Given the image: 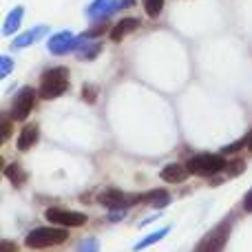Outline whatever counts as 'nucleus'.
<instances>
[{
  "label": "nucleus",
  "mask_w": 252,
  "mask_h": 252,
  "mask_svg": "<svg viewBox=\"0 0 252 252\" xmlns=\"http://www.w3.org/2000/svg\"><path fill=\"white\" fill-rule=\"evenodd\" d=\"M135 4V0H120V9L122 7H133Z\"/></svg>",
  "instance_id": "27"
},
{
  "label": "nucleus",
  "mask_w": 252,
  "mask_h": 252,
  "mask_svg": "<svg viewBox=\"0 0 252 252\" xmlns=\"http://www.w3.org/2000/svg\"><path fill=\"white\" fill-rule=\"evenodd\" d=\"M226 168H228V173H230V175H239L241 170H244V161H241V159H237L235 164L226 166Z\"/></svg>",
  "instance_id": "24"
},
{
  "label": "nucleus",
  "mask_w": 252,
  "mask_h": 252,
  "mask_svg": "<svg viewBox=\"0 0 252 252\" xmlns=\"http://www.w3.org/2000/svg\"><path fill=\"white\" fill-rule=\"evenodd\" d=\"M137 27H139L137 18H124V20H120L118 25L111 29V40H113V42H120V40H124L128 33H133Z\"/></svg>",
  "instance_id": "13"
},
{
  "label": "nucleus",
  "mask_w": 252,
  "mask_h": 252,
  "mask_svg": "<svg viewBox=\"0 0 252 252\" xmlns=\"http://www.w3.org/2000/svg\"><path fill=\"white\" fill-rule=\"evenodd\" d=\"M106 27H109V25H97L95 29H89V31H84V33H82V38H84V40H89V38H97V35L106 33Z\"/></svg>",
  "instance_id": "21"
},
{
  "label": "nucleus",
  "mask_w": 252,
  "mask_h": 252,
  "mask_svg": "<svg viewBox=\"0 0 252 252\" xmlns=\"http://www.w3.org/2000/svg\"><path fill=\"white\" fill-rule=\"evenodd\" d=\"M170 232V228H161V230H157V232H153V235H148V237H144L142 241H137V244L133 246V250L135 252H139V250H146L148 246H155V244H159L161 239H164L166 235Z\"/></svg>",
  "instance_id": "15"
},
{
  "label": "nucleus",
  "mask_w": 252,
  "mask_h": 252,
  "mask_svg": "<svg viewBox=\"0 0 252 252\" xmlns=\"http://www.w3.org/2000/svg\"><path fill=\"white\" fill-rule=\"evenodd\" d=\"M95 87H84L82 89V97H84V102H91V104H93V102H95Z\"/></svg>",
  "instance_id": "23"
},
{
  "label": "nucleus",
  "mask_w": 252,
  "mask_h": 252,
  "mask_svg": "<svg viewBox=\"0 0 252 252\" xmlns=\"http://www.w3.org/2000/svg\"><path fill=\"white\" fill-rule=\"evenodd\" d=\"M22 18H25V7H22V4H18V7H13L11 11H9L7 20H4V25H2V33L4 35L16 33L18 27H20V22H22Z\"/></svg>",
  "instance_id": "14"
},
{
  "label": "nucleus",
  "mask_w": 252,
  "mask_h": 252,
  "mask_svg": "<svg viewBox=\"0 0 252 252\" xmlns=\"http://www.w3.org/2000/svg\"><path fill=\"white\" fill-rule=\"evenodd\" d=\"M13 69V60L9 56H2L0 58V78H7Z\"/></svg>",
  "instance_id": "20"
},
{
  "label": "nucleus",
  "mask_w": 252,
  "mask_h": 252,
  "mask_svg": "<svg viewBox=\"0 0 252 252\" xmlns=\"http://www.w3.org/2000/svg\"><path fill=\"white\" fill-rule=\"evenodd\" d=\"M40 137V128L35 124H27L25 128L18 133V151H29L31 146H35Z\"/></svg>",
  "instance_id": "11"
},
{
  "label": "nucleus",
  "mask_w": 252,
  "mask_h": 252,
  "mask_svg": "<svg viewBox=\"0 0 252 252\" xmlns=\"http://www.w3.org/2000/svg\"><path fill=\"white\" fill-rule=\"evenodd\" d=\"M0 139H2V142H7L9 139V135H11V122H9L7 118H2V124H0Z\"/></svg>",
  "instance_id": "22"
},
{
  "label": "nucleus",
  "mask_w": 252,
  "mask_h": 252,
  "mask_svg": "<svg viewBox=\"0 0 252 252\" xmlns=\"http://www.w3.org/2000/svg\"><path fill=\"white\" fill-rule=\"evenodd\" d=\"M66 89H69V71L64 66H56L42 73L38 93L42 100H53V97H60Z\"/></svg>",
  "instance_id": "1"
},
{
  "label": "nucleus",
  "mask_w": 252,
  "mask_h": 252,
  "mask_svg": "<svg viewBox=\"0 0 252 252\" xmlns=\"http://www.w3.org/2000/svg\"><path fill=\"white\" fill-rule=\"evenodd\" d=\"M33 104H35V91L31 87H25L16 95V100H13V106H11V113H9V118L16 120V122H22V120H27L31 115V109H33Z\"/></svg>",
  "instance_id": "6"
},
{
  "label": "nucleus",
  "mask_w": 252,
  "mask_h": 252,
  "mask_svg": "<svg viewBox=\"0 0 252 252\" xmlns=\"http://www.w3.org/2000/svg\"><path fill=\"white\" fill-rule=\"evenodd\" d=\"M246 139H248V144H246V146H248L250 151H252V135H250V137H246Z\"/></svg>",
  "instance_id": "28"
},
{
  "label": "nucleus",
  "mask_w": 252,
  "mask_h": 252,
  "mask_svg": "<svg viewBox=\"0 0 252 252\" xmlns=\"http://www.w3.org/2000/svg\"><path fill=\"white\" fill-rule=\"evenodd\" d=\"M80 44H82V38L73 35L71 31H58L49 38L47 42V49L53 53V56H64V53H71V51H78Z\"/></svg>",
  "instance_id": "5"
},
{
  "label": "nucleus",
  "mask_w": 252,
  "mask_h": 252,
  "mask_svg": "<svg viewBox=\"0 0 252 252\" xmlns=\"http://www.w3.org/2000/svg\"><path fill=\"white\" fill-rule=\"evenodd\" d=\"M47 221L51 223H60L64 228H80L87 223V215L75 213V210H64V208H49L44 213Z\"/></svg>",
  "instance_id": "7"
},
{
  "label": "nucleus",
  "mask_w": 252,
  "mask_h": 252,
  "mask_svg": "<svg viewBox=\"0 0 252 252\" xmlns=\"http://www.w3.org/2000/svg\"><path fill=\"white\" fill-rule=\"evenodd\" d=\"M144 9H146V13L151 18H157L161 13V9H164V0H144Z\"/></svg>",
  "instance_id": "18"
},
{
  "label": "nucleus",
  "mask_w": 252,
  "mask_h": 252,
  "mask_svg": "<svg viewBox=\"0 0 252 252\" xmlns=\"http://www.w3.org/2000/svg\"><path fill=\"white\" fill-rule=\"evenodd\" d=\"M228 235H230V219H226V221H221L217 228H213V230L199 241L195 252H221L226 248Z\"/></svg>",
  "instance_id": "4"
},
{
  "label": "nucleus",
  "mask_w": 252,
  "mask_h": 252,
  "mask_svg": "<svg viewBox=\"0 0 252 252\" xmlns=\"http://www.w3.org/2000/svg\"><path fill=\"white\" fill-rule=\"evenodd\" d=\"M0 252H18V248L11 244V241H2V246H0Z\"/></svg>",
  "instance_id": "25"
},
{
  "label": "nucleus",
  "mask_w": 252,
  "mask_h": 252,
  "mask_svg": "<svg viewBox=\"0 0 252 252\" xmlns=\"http://www.w3.org/2000/svg\"><path fill=\"white\" fill-rule=\"evenodd\" d=\"M97 201H100L104 208H109V210H124V208H128V206L137 204L135 197L126 195V192H122V190H106V192H102V195L97 197Z\"/></svg>",
  "instance_id": "8"
},
{
  "label": "nucleus",
  "mask_w": 252,
  "mask_h": 252,
  "mask_svg": "<svg viewBox=\"0 0 252 252\" xmlns=\"http://www.w3.org/2000/svg\"><path fill=\"white\" fill-rule=\"evenodd\" d=\"M120 9V0H93L87 7V16L91 20H102V18H109L111 13H115Z\"/></svg>",
  "instance_id": "9"
},
{
  "label": "nucleus",
  "mask_w": 252,
  "mask_h": 252,
  "mask_svg": "<svg viewBox=\"0 0 252 252\" xmlns=\"http://www.w3.org/2000/svg\"><path fill=\"white\" fill-rule=\"evenodd\" d=\"M78 252H100V241H97L95 237H89V239H84L82 244H80Z\"/></svg>",
  "instance_id": "19"
},
{
  "label": "nucleus",
  "mask_w": 252,
  "mask_h": 252,
  "mask_svg": "<svg viewBox=\"0 0 252 252\" xmlns=\"http://www.w3.org/2000/svg\"><path fill=\"white\" fill-rule=\"evenodd\" d=\"M188 170L192 175H201V177H210V175H217L226 168V159L221 155H213V153H204V155H195L188 161Z\"/></svg>",
  "instance_id": "3"
},
{
  "label": "nucleus",
  "mask_w": 252,
  "mask_h": 252,
  "mask_svg": "<svg viewBox=\"0 0 252 252\" xmlns=\"http://www.w3.org/2000/svg\"><path fill=\"white\" fill-rule=\"evenodd\" d=\"M102 51V44L100 42H93V44H84V38H82V44L78 49V58L80 60H93L97 53Z\"/></svg>",
  "instance_id": "17"
},
{
  "label": "nucleus",
  "mask_w": 252,
  "mask_h": 252,
  "mask_svg": "<svg viewBox=\"0 0 252 252\" xmlns=\"http://www.w3.org/2000/svg\"><path fill=\"white\" fill-rule=\"evenodd\" d=\"M69 239V232L64 230V228H35V230H31L29 235H27L25 244L27 248H49V246H60L64 244V241Z\"/></svg>",
  "instance_id": "2"
},
{
  "label": "nucleus",
  "mask_w": 252,
  "mask_h": 252,
  "mask_svg": "<svg viewBox=\"0 0 252 252\" xmlns=\"http://www.w3.org/2000/svg\"><path fill=\"white\" fill-rule=\"evenodd\" d=\"M4 177H7L11 184H16V186H20V184L27 182V173L22 170L20 164H9L7 168H4Z\"/></svg>",
  "instance_id": "16"
},
{
  "label": "nucleus",
  "mask_w": 252,
  "mask_h": 252,
  "mask_svg": "<svg viewBox=\"0 0 252 252\" xmlns=\"http://www.w3.org/2000/svg\"><path fill=\"white\" fill-rule=\"evenodd\" d=\"M244 208H246V213H252V190L246 195V199H244Z\"/></svg>",
  "instance_id": "26"
},
{
  "label": "nucleus",
  "mask_w": 252,
  "mask_h": 252,
  "mask_svg": "<svg viewBox=\"0 0 252 252\" xmlns=\"http://www.w3.org/2000/svg\"><path fill=\"white\" fill-rule=\"evenodd\" d=\"M47 33H49V27H44V25L33 27V29H29V31H25V33H20L18 38H13L11 47H13V49H25V47H29V44L38 42V40L44 38Z\"/></svg>",
  "instance_id": "10"
},
{
  "label": "nucleus",
  "mask_w": 252,
  "mask_h": 252,
  "mask_svg": "<svg viewBox=\"0 0 252 252\" xmlns=\"http://www.w3.org/2000/svg\"><path fill=\"white\" fill-rule=\"evenodd\" d=\"M188 166H182V164H168V166H164L161 168V179L164 182H168V184H179V182H184V179L188 177Z\"/></svg>",
  "instance_id": "12"
}]
</instances>
